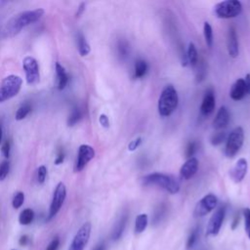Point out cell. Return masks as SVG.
<instances>
[{"mask_svg":"<svg viewBox=\"0 0 250 250\" xmlns=\"http://www.w3.org/2000/svg\"><path fill=\"white\" fill-rule=\"evenodd\" d=\"M45 11L41 8L35 10H27L21 12L12 17L6 23L4 32L9 37H14L21 31L25 26L37 21L42 18Z\"/></svg>","mask_w":250,"mask_h":250,"instance_id":"cell-1","label":"cell"},{"mask_svg":"<svg viewBox=\"0 0 250 250\" xmlns=\"http://www.w3.org/2000/svg\"><path fill=\"white\" fill-rule=\"evenodd\" d=\"M144 186H156L171 194H176L180 190V184L173 176L164 173H151L144 176L142 179Z\"/></svg>","mask_w":250,"mask_h":250,"instance_id":"cell-2","label":"cell"},{"mask_svg":"<svg viewBox=\"0 0 250 250\" xmlns=\"http://www.w3.org/2000/svg\"><path fill=\"white\" fill-rule=\"evenodd\" d=\"M179 104V96L177 90L172 84L166 85L158 99L157 109L158 113L162 117L170 116L177 108Z\"/></svg>","mask_w":250,"mask_h":250,"instance_id":"cell-3","label":"cell"},{"mask_svg":"<svg viewBox=\"0 0 250 250\" xmlns=\"http://www.w3.org/2000/svg\"><path fill=\"white\" fill-rule=\"evenodd\" d=\"M22 79L19 75L6 76L0 83V104L17 96L21 91Z\"/></svg>","mask_w":250,"mask_h":250,"instance_id":"cell-4","label":"cell"},{"mask_svg":"<svg viewBox=\"0 0 250 250\" xmlns=\"http://www.w3.org/2000/svg\"><path fill=\"white\" fill-rule=\"evenodd\" d=\"M242 12V4L238 0H226L219 2L214 7L215 15L220 19H233Z\"/></svg>","mask_w":250,"mask_h":250,"instance_id":"cell-5","label":"cell"},{"mask_svg":"<svg viewBox=\"0 0 250 250\" xmlns=\"http://www.w3.org/2000/svg\"><path fill=\"white\" fill-rule=\"evenodd\" d=\"M244 143V131L243 128L240 126L235 127L228 136L226 147H225V154L228 158L234 157L237 152L240 150Z\"/></svg>","mask_w":250,"mask_h":250,"instance_id":"cell-6","label":"cell"},{"mask_svg":"<svg viewBox=\"0 0 250 250\" xmlns=\"http://www.w3.org/2000/svg\"><path fill=\"white\" fill-rule=\"evenodd\" d=\"M91 229H92L91 223L90 222L84 223L75 233L68 247V250H84V248L86 247L89 241V238L91 235Z\"/></svg>","mask_w":250,"mask_h":250,"instance_id":"cell-7","label":"cell"},{"mask_svg":"<svg viewBox=\"0 0 250 250\" xmlns=\"http://www.w3.org/2000/svg\"><path fill=\"white\" fill-rule=\"evenodd\" d=\"M66 197V188L65 186L62 182H60L54 190L53 193V197H52V201L50 204V208H49V216L48 219H52L54 218L58 212L61 210L64 200Z\"/></svg>","mask_w":250,"mask_h":250,"instance_id":"cell-8","label":"cell"},{"mask_svg":"<svg viewBox=\"0 0 250 250\" xmlns=\"http://www.w3.org/2000/svg\"><path fill=\"white\" fill-rule=\"evenodd\" d=\"M226 213H227L226 205H221L216 209V211L211 216V218L209 219V222L207 224V228H206V235L207 236H215L219 233V231L222 228L224 219L226 217Z\"/></svg>","mask_w":250,"mask_h":250,"instance_id":"cell-9","label":"cell"},{"mask_svg":"<svg viewBox=\"0 0 250 250\" xmlns=\"http://www.w3.org/2000/svg\"><path fill=\"white\" fill-rule=\"evenodd\" d=\"M22 68L25 73V80L27 84L35 85L39 82V65L37 61L33 57L27 56L22 60Z\"/></svg>","mask_w":250,"mask_h":250,"instance_id":"cell-10","label":"cell"},{"mask_svg":"<svg viewBox=\"0 0 250 250\" xmlns=\"http://www.w3.org/2000/svg\"><path fill=\"white\" fill-rule=\"evenodd\" d=\"M218 204V198L214 193H207L195 205L193 215L194 217H203L213 211Z\"/></svg>","mask_w":250,"mask_h":250,"instance_id":"cell-11","label":"cell"},{"mask_svg":"<svg viewBox=\"0 0 250 250\" xmlns=\"http://www.w3.org/2000/svg\"><path fill=\"white\" fill-rule=\"evenodd\" d=\"M95 157V149L89 145H81L78 148L77 158L74 165V172L82 171L86 165Z\"/></svg>","mask_w":250,"mask_h":250,"instance_id":"cell-12","label":"cell"},{"mask_svg":"<svg viewBox=\"0 0 250 250\" xmlns=\"http://www.w3.org/2000/svg\"><path fill=\"white\" fill-rule=\"evenodd\" d=\"M216 105V98H215V92L212 88H208L203 96L202 103L200 105V113L203 116H208L210 115Z\"/></svg>","mask_w":250,"mask_h":250,"instance_id":"cell-13","label":"cell"},{"mask_svg":"<svg viewBox=\"0 0 250 250\" xmlns=\"http://www.w3.org/2000/svg\"><path fill=\"white\" fill-rule=\"evenodd\" d=\"M198 160L195 157H190L180 168V178L182 180H188L192 178L198 170Z\"/></svg>","mask_w":250,"mask_h":250,"instance_id":"cell-14","label":"cell"},{"mask_svg":"<svg viewBox=\"0 0 250 250\" xmlns=\"http://www.w3.org/2000/svg\"><path fill=\"white\" fill-rule=\"evenodd\" d=\"M248 163L245 158H239L230 171V178L234 183H240L247 173Z\"/></svg>","mask_w":250,"mask_h":250,"instance_id":"cell-15","label":"cell"},{"mask_svg":"<svg viewBox=\"0 0 250 250\" xmlns=\"http://www.w3.org/2000/svg\"><path fill=\"white\" fill-rule=\"evenodd\" d=\"M248 90L246 88V83L244 78H238L231 86L229 91V97L233 101H240L246 95H248Z\"/></svg>","mask_w":250,"mask_h":250,"instance_id":"cell-16","label":"cell"},{"mask_svg":"<svg viewBox=\"0 0 250 250\" xmlns=\"http://www.w3.org/2000/svg\"><path fill=\"white\" fill-rule=\"evenodd\" d=\"M227 48L229 55L231 58H236L238 56L239 50H238V39L236 30L233 26H230L228 30V36H227Z\"/></svg>","mask_w":250,"mask_h":250,"instance_id":"cell-17","label":"cell"},{"mask_svg":"<svg viewBox=\"0 0 250 250\" xmlns=\"http://www.w3.org/2000/svg\"><path fill=\"white\" fill-rule=\"evenodd\" d=\"M229 121V112L226 106H221L213 120V127L216 130H222L227 127Z\"/></svg>","mask_w":250,"mask_h":250,"instance_id":"cell-18","label":"cell"},{"mask_svg":"<svg viewBox=\"0 0 250 250\" xmlns=\"http://www.w3.org/2000/svg\"><path fill=\"white\" fill-rule=\"evenodd\" d=\"M127 222H128V215L127 213L121 215V217L118 219V221L115 223L114 227H113V229H112V232H111V239L116 241L118 239L121 238L123 232H124V229L126 228V225H127Z\"/></svg>","mask_w":250,"mask_h":250,"instance_id":"cell-19","label":"cell"},{"mask_svg":"<svg viewBox=\"0 0 250 250\" xmlns=\"http://www.w3.org/2000/svg\"><path fill=\"white\" fill-rule=\"evenodd\" d=\"M55 69H56V74H57V78H58V89L60 91H62L66 87L69 78L65 71V68L59 62H56Z\"/></svg>","mask_w":250,"mask_h":250,"instance_id":"cell-20","label":"cell"},{"mask_svg":"<svg viewBox=\"0 0 250 250\" xmlns=\"http://www.w3.org/2000/svg\"><path fill=\"white\" fill-rule=\"evenodd\" d=\"M76 41H77V48H78V52H79L80 56L81 57L87 56L91 51V47L82 32L77 33Z\"/></svg>","mask_w":250,"mask_h":250,"instance_id":"cell-21","label":"cell"},{"mask_svg":"<svg viewBox=\"0 0 250 250\" xmlns=\"http://www.w3.org/2000/svg\"><path fill=\"white\" fill-rule=\"evenodd\" d=\"M187 60L191 67H195L198 62V53L195 45L192 42L188 43V47L187 50Z\"/></svg>","mask_w":250,"mask_h":250,"instance_id":"cell-22","label":"cell"},{"mask_svg":"<svg viewBox=\"0 0 250 250\" xmlns=\"http://www.w3.org/2000/svg\"><path fill=\"white\" fill-rule=\"evenodd\" d=\"M148 224V217L146 214L142 213L139 214L135 221V232L136 233H142L147 227Z\"/></svg>","mask_w":250,"mask_h":250,"instance_id":"cell-23","label":"cell"},{"mask_svg":"<svg viewBox=\"0 0 250 250\" xmlns=\"http://www.w3.org/2000/svg\"><path fill=\"white\" fill-rule=\"evenodd\" d=\"M33 219H34L33 210L30 208H25L20 213L19 223L22 226H27L33 222Z\"/></svg>","mask_w":250,"mask_h":250,"instance_id":"cell-24","label":"cell"},{"mask_svg":"<svg viewBox=\"0 0 250 250\" xmlns=\"http://www.w3.org/2000/svg\"><path fill=\"white\" fill-rule=\"evenodd\" d=\"M147 63L146 61L140 59L136 61L135 66H134V75L136 78H142L146 75L147 71Z\"/></svg>","mask_w":250,"mask_h":250,"instance_id":"cell-25","label":"cell"},{"mask_svg":"<svg viewBox=\"0 0 250 250\" xmlns=\"http://www.w3.org/2000/svg\"><path fill=\"white\" fill-rule=\"evenodd\" d=\"M116 50H117L118 57L121 60H125L129 56V53H130V47H129L128 42L126 40H124V39H120L117 42Z\"/></svg>","mask_w":250,"mask_h":250,"instance_id":"cell-26","label":"cell"},{"mask_svg":"<svg viewBox=\"0 0 250 250\" xmlns=\"http://www.w3.org/2000/svg\"><path fill=\"white\" fill-rule=\"evenodd\" d=\"M203 35L207 47L211 49L213 46V29L208 21H205L203 24Z\"/></svg>","mask_w":250,"mask_h":250,"instance_id":"cell-27","label":"cell"},{"mask_svg":"<svg viewBox=\"0 0 250 250\" xmlns=\"http://www.w3.org/2000/svg\"><path fill=\"white\" fill-rule=\"evenodd\" d=\"M30 111H31V105H30V104L26 103V104H21V105L18 108V110H17V112H16V115H15L16 120H18V121L22 120L23 118H25V117L28 115V113H29Z\"/></svg>","mask_w":250,"mask_h":250,"instance_id":"cell-28","label":"cell"},{"mask_svg":"<svg viewBox=\"0 0 250 250\" xmlns=\"http://www.w3.org/2000/svg\"><path fill=\"white\" fill-rule=\"evenodd\" d=\"M81 116H82V113L80 109L78 107H74L67 118V126L69 127L74 126L81 119Z\"/></svg>","mask_w":250,"mask_h":250,"instance_id":"cell-29","label":"cell"},{"mask_svg":"<svg viewBox=\"0 0 250 250\" xmlns=\"http://www.w3.org/2000/svg\"><path fill=\"white\" fill-rule=\"evenodd\" d=\"M198 236H199V229L196 227L190 231V233L188 237L187 249H191L196 244V242L198 240Z\"/></svg>","mask_w":250,"mask_h":250,"instance_id":"cell-30","label":"cell"},{"mask_svg":"<svg viewBox=\"0 0 250 250\" xmlns=\"http://www.w3.org/2000/svg\"><path fill=\"white\" fill-rule=\"evenodd\" d=\"M226 137H227V135L224 131H218L210 137V143L214 146H219L226 140Z\"/></svg>","mask_w":250,"mask_h":250,"instance_id":"cell-31","label":"cell"},{"mask_svg":"<svg viewBox=\"0 0 250 250\" xmlns=\"http://www.w3.org/2000/svg\"><path fill=\"white\" fill-rule=\"evenodd\" d=\"M23 201H24V193L22 191H17L14 194V197L12 200V205L15 209H19L23 204Z\"/></svg>","mask_w":250,"mask_h":250,"instance_id":"cell-32","label":"cell"},{"mask_svg":"<svg viewBox=\"0 0 250 250\" xmlns=\"http://www.w3.org/2000/svg\"><path fill=\"white\" fill-rule=\"evenodd\" d=\"M243 219H244V228L247 236L250 239V208H245L243 210Z\"/></svg>","mask_w":250,"mask_h":250,"instance_id":"cell-33","label":"cell"},{"mask_svg":"<svg viewBox=\"0 0 250 250\" xmlns=\"http://www.w3.org/2000/svg\"><path fill=\"white\" fill-rule=\"evenodd\" d=\"M165 211H166V208H165V206L164 205H160L156 210H155V212H154V215H153V224H158L161 220H162V218H163V216H164V214H165Z\"/></svg>","mask_w":250,"mask_h":250,"instance_id":"cell-34","label":"cell"},{"mask_svg":"<svg viewBox=\"0 0 250 250\" xmlns=\"http://www.w3.org/2000/svg\"><path fill=\"white\" fill-rule=\"evenodd\" d=\"M10 170V164L8 160H4L2 162H0V181H3Z\"/></svg>","mask_w":250,"mask_h":250,"instance_id":"cell-35","label":"cell"},{"mask_svg":"<svg viewBox=\"0 0 250 250\" xmlns=\"http://www.w3.org/2000/svg\"><path fill=\"white\" fill-rule=\"evenodd\" d=\"M196 151V143L195 142H189L186 147V157L187 158H190L193 157L194 153Z\"/></svg>","mask_w":250,"mask_h":250,"instance_id":"cell-36","label":"cell"},{"mask_svg":"<svg viewBox=\"0 0 250 250\" xmlns=\"http://www.w3.org/2000/svg\"><path fill=\"white\" fill-rule=\"evenodd\" d=\"M46 176H47V168L44 165H41L37 169V182L39 184H43L46 180Z\"/></svg>","mask_w":250,"mask_h":250,"instance_id":"cell-37","label":"cell"},{"mask_svg":"<svg viewBox=\"0 0 250 250\" xmlns=\"http://www.w3.org/2000/svg\"><path fill=\"white\" fill-rule=\"evenodd\" d=\"M141 144H142V138H141V137H138V138L134 139L133 141H131V142L129 143V145H128V149H129L130 151H134V150H136V149L141 146Z\"/></svg>","mask_w":250,"mask_h":250,"instance_id":"cell-38","label":"cell"},{"mask_svg":"<svg viewBox=\"0 0 250 250\" xmlns=\"http://www.w3.org/2000/svg\"><path fill=\"white\" fill-rule=\"evenodd\" d=\"M60 246V238L58 236H55L47 245L45 250H58Z\"/></svg>","mask_w":250,"mask_h":250,"instance_id":"cell-39","label":"cell"},{"mask_svg":"<svg viewBox=\"0 0 250 250\" xmlns=\"http://www.w3.org/2000/svg\"><path fill=\"white\" fill-rule=\"evenodd\" d=\"M1 150H2L3 155H4L6 158H9V156H10V150H11V144H10V142H9L8 140L5 141L4 144L2 145Z\"/></svg>","mask_w":250,"mask_h":250,"instance_id":"cell-40","label":"cell"},{"mask_svg":"<svg viewBox=\"0 0 250 250\" xmlns=\"http://www.w3.org/2000/svg\"><path fill=\"white\" fill-rule=\"evenodd\" d=\"M99 122L102 125V127H104V128H108L109 127V119H108L107 115L104 114V113H102L99 116Z\"/></svg>","mask_w":250,"mask_h":250,"instance_id":"cell-41","label":"cell"},{"mask_svg":"<svg viewBox=\"0 0 250 250\" xmlns=\"http://www.w3.org/2000/svg\"><path fill=\"white\" fill-rule=\"evenodd\" d=\"M63 160H64V152H63L62 149H61L59 151V153H58V156L55 159V164L56 165H60V164H62L63 162Z\"/></svg>","mask_w":250,"mask_h":250,"instance_id":"cell-42","label":"cell"},{"mask_svg":"<svg viewBox=\"0 0 250 250\" xmlns=\"http://www.w3.org/2000/svg\"><path fill=\"white\" fill-rule=\"evenodd\" d=\"M29 242H30V238H29L28 235H25V234H24V235H21V236L20 237V240H19L20 245L25 246V245H27Z\"/></svg>","mask_w":250,"mask_h":250,"instance_id":"cell-43","label":"cell"},{"mask_svg":"<svg viewBox=\"0 0 250 250\" xmlns=\"http://www.w3.org/2000/svg\"><path fill=\"white\" fill-rule=\"evenodd\" d=\"M85 8H86V4L84 3V2H82V3H80V5L78 6V9H77V11H76V14H75V17L76 18H78V17H80L82 14H83V12H84V10H85Z\"/></svg>","mask_w":250,"mask_h":250,"instance_id":"cell-44","label":"cell"},{"mask_svg":"<svg viewBox=\"0 0 250 250\" xmlns=\"http://www.w3.org/2000/svg\"><path fill=\"white\" fill-rule=\"evenodd\" d=\"M93 250H105V243L104 241H101L93 248Z\"/></svg>","mask_w":250,"mask_h":250,"instance_id":"cell-45","label":"cell"},{"mask_svg":"<svg viewBox=\"0 0 250 250\" xmlns=\"http://www.w3.org/2000/svg\"><path fill=\"white\" fill-rule=\"evenodd\" d=\"M238 224H239V216H238V215H236V216L234 217V219H233L232 224H231V229H234L238 226Z\"/></svg>","mask_w":250,"mask_h":250,"instance_id":"cell-46","label":"cell"},{"mask_svg":"<svg viewBox=\"0 0 250 250\" xmlns=\"http://www.w3.org/2000/svg\"><path fill=\"white\" fill-rule=\"evenodd\" d=\"M2 135H3V130H2V127H1V124H0V144L2 142Z\"/></svg>","mask_w":250,"mask_h":250,"instance_id":"cell-47","label":"cell"},{"mask_svg":"<svg viewBox=\"0 0 250 250\" xmlns=\"http://www.w3.org/2000/svg\"><path fill=\"white\" fill-rule=\"evenodd\" d=\"M12 250H16V249H12Z\"/></svg>","mask_w":250,"mask_h":250,"instance_id":"cell-48","label":"cell"}]
</instances>
